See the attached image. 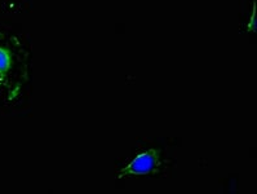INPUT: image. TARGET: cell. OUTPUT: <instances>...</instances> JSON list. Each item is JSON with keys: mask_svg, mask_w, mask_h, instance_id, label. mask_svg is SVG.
I'll return each instance as SVG.
<instances>
[{"mask_svg": "<svg viewBox=\"0 0 257 194\" xmlns=\"http://www.w3.org/2000/svg\"><path fill=\"white\" fill-rule=\"evenodd\" d=\"M159 164H161L159 154L155 150L150 149V150H146L144 153H140L135 159H132L119 172V176L124 177V176L128 175H148Z\"/></svg>", "mask_w": 257, "mask_h": 194, "instance_id": "obj_1", "label": "cell"}, {"mask_svg": "<svg viewBox=\"0 0 257 194\" xmlns=\"http://www.w3.org/2000/svg\"><path fill=\"white\" fill-rule=\"evenodd\" d=\"M11 67L10 53L3 47H0V82H7V74Z\"/></svg>", "mask_w": 257, "mask_h": 194, "instance_id": "obj_2", "label": "cell"}]
</instances>
